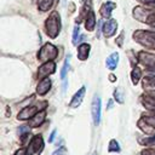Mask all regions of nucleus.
Here are the masks:
<instances>
[{"instance_id": "33", "label": "nucleus", "mask_w": 155, "mask_h": 155, "mask_svg": "<svg viewBox=\"0 0 155 155\" xmlns=\"http://www.w3.org/2000/svg\"><path fill=\"white\" fill-rule=\"evenodd\" d=\"M54 136H56V130H53V131L51 132V136H50V138H48V142H50V143H51V142H53Z\"/></svg>"}, {"instance_id": "17", "label": "nucleus", "mask_w": 155, "mask_h": 155, "mask_svg": "<svg viewBox=\"0 0 155 155\" xmlns=\"http://www.w3.org/2000/svg\"><path fill=\"white\" fill-rule=\"evenodd\" d=\"M143 87L148 91H155V74L149 73L143 78Z\"/></svg>"}, {"instance_id": "1", "label": "nucleus", "mask_w": 155, "mask_h": 155, "mask_svg": "<svg viewBox=\"0 0 155 155\" xmlns=\"http://www.w3.org/2000/svg\"><path fill=\"white\" fill-rule=\"evenodd\" d=\"M45 30L51 39H54L58 36L61 31V16L57 11L51 12V15L45 21Z\"/></svg>"}, {"instance_id": "10", "label": "nucleus", "mask_w": 155, "mask_h": 155, "mask_svg": "<svg viewBox=\"0 0 155 155\" xmlns=\"http://www.w3.org/2000/svg\"><path fill=\"white\" fill-rule=\"evenodd\" d=\"M142 104L150 111H155V91H147L142 98Z\"/></svg>"}, {"instance_id": "19", "label": "nucleus", "mask_w": 155, "mask_h": 155, "mask_svg": "<svg viewBox=\"0 0 155 155\" xmlns=\"http://www.w3.org/2000/svg\"><path fill=\"white\" fill-rule=\"evenodd\" d=\"M90 48H91V46L86 42L79 45V47H78V58L80 61H86L87 57H88V53H90Z\"/></svg>"}, {"instance_id": "18", "label": "nucleus", "mask_w": 155, "mask_h": 155, "mask_svg": "<svg viewBox=\"0 0 155 155\" xmlns=\"http://www.w3.org/2000/svg\"><path fill=\"white\" fill-rule=\"evenodd\" d=\"M69 63H70V54H68L65 57L62 70H61V79L63 81V91H65V88H67V71L69 70Z\"/></svg>"}, {"instance_id": "2", "label": "nucleus", "mask_w": 155, "mask_h": 155, "mask_svg": "<svg viewBox=\"0 0 155 155\" xmlns=\"http://www.w3.org/2000/svg\"><path fill=\"white\" fill-rule=\"evenodd\" d=\"M133 40L145 48L155 50V33L149 30H136L133 33Z\"/></svg>"}, {"instance_id": "13", "label": "nucleus", "mask_w": 155, "mask_h": 155, "mask_svg": "<svg viewBox=\"0 0 155 155\" xmlns=\"http://www.w3.org/2000/svg\"><path fill=\"white\" fill-rule=\"evenodd\" d=\"M85 92H86V87L81 86V88L78 90V92L73 96V98H71V101L69 103V107L70 108H78L81 104V102H82V99L85 97Z\"/></svg>"}, {"instance_id": "21", "label": "nucleus", "mask_w": 155, "mask_h": 155, "mask_svg": "<svg viewBox=\"0 0 155 155\" xmlns=\"http://www.w3.org/2000/svg\"><path fill=\"white\" fill-rule=\"evenodd\" d=\"M94 25H96V17H94L93 11H91V12L86 16V19H85V28H86V30L92 31V30L94 29Z\"/></svg>"}, {"instance_id": "5", "label": "nucleus", "mask_w": 155, "mask_h": 155, "mask_svg": "<svg viewBox=\"0 0 155 155\" xmlns=\"http://www.w3.org/2000/svg\"><path fill=\"white\" fill-rule=\"evenodd\" d=\"M138 127L147 134H151L155 131V114H144L138 120Z\"/></svg>"}, {"instance_id": "22", "label": "nucleus", "mask_w": 155, "mask_h": 155, "mask_svg": "<svg viewBox=\"0 0 155 155\" xmlns=\"http://www.w3.org/2000/svg\"><path fill=\"white\" fill-rule=\"evenodd\" d=\"M140 78H142V70H140V68L134 67V68L132 69V71H131V80H132V84H133V85H137V84L139 82Z\"/></svg>"}, {"instance_id": "14", "label": "nucleus", "mask_w": 155, "mask_h": 155, "mask_svg": "<svg viewBox=\"0 0 155 155\" xmlns=\"http://www.w3.org/2000/svg\"><path fill=\"white\" fill-rule=\"evenodd\" d=\"M50 88H51V80L48 78H44L39 81L36 86V93L39 96H44L50 91Z\"/></svg>"}, {"instance_id": "26", "label": "nucleus", "mask_w": 155, "mask_h": 155, "mask_svg": "<svg viewBox=\"0 0 155 155\" xmlns=\"http://www.w3.org/2000/svg\"><path fill=\"white\" fill-rule=\"evenodd\" d=\"M114 99L117 102V103H124V96H122V91L120 88H116L114 91Z\"/></svg>"}, {"instance_id": "32", "label": "nucleus", "mask_w": 155, "mask_h": 155, "mask_svg": "<svg viewBox=\"0 0 155 155\" xmlns=\"http://www.w3.org/2000/svg\"><path fill=\"white\" fill-rule=\"evenodd\" d=\"M122 39H124V33H121V34H120V36L116 39V42H117V45H119V46H122Z\"/></svg>"}, {"instance_id": "8", "label": "nucleus", "mask_w": 155, "mask_h": 155, "mask_svg": "<svg viewBox=\"0 0 155 155\" xmlns=\"http://www.w3.org/2000/svg\"><path fill=\"white\" fill-rule=\"evenodd\" d=\"M91 113H92L93 124L96 126H98L99 125V121H101V98L98 96H94V98L92 101Z\"/></svg>"}, {"instance_id": "20", "label": "nucleus", "mask_w": 155, "mask_h": 155, "mask_svg": "<svg viewBox=\"0 0 155 155\" xmlns=\"http://www.w3.org/2000/svg\"><path fill=\"white\" fill-rule=\"evenodd\" d=\"M117 63H119V53H117V52L111 53V54H110V56L107 58V61H105L107 68H108V69H110V70L116 69Z\"/></svg>"}, {"instance_id": "9", "label": "nucleus", "mask_w": 155, "mask_h": 155, "mask_svg": "<svg viewBox=\"0 0 155 155\" xmlns=\"http://www.w3.org/2000/svg\"><path fill=\"white\" fill-rule=\"evenodd\" d=\"M44 149V139L40 134H36L31 138L30 143H29V154L34 153V154H40Z\"/></svg>"}, {"instance_id": "24", "label": "nucleus", "mask_w": 155, "mask_h": 155, "mask_svg": "<svg viewBox=\"0 0 155 155\" xmlns=\"http://www.w3.org/2000/svg\"><path fill=\"white\" fill-rule=\"evenodd\" d=\"M138 143H139L140 145H155V136L144 137V138H138Z\"/></svg>"}, {"instance_id": "7", "label": "nucleus", "mask_w": 155, "mask_h": 155, "mask_svg": "<svg viewBox=\"0 0 155 155\" xmlns=\"http://www.w3.org/2000/svg\"><path fill=\"white\" fill-rule=\"evenodd\" d=\"M138 61L140 64H143L148 69H155V53L140 51L138 53Z\"/></svg>"}, {"instance_id": "25", "label": "nucleus", "mask_w": 155, "mask_h": 155, "mask_svg": "<svg viewBox=\"0 0 155 155\" xmlns=\"http://www.w3.org/2000/svg\"><path fill=\"white\" fill-rule=\"evenodd\" d=\"M108 150H109V153H119L120 151V145H119V143H117L116 139H111L109 142Z\"/></svg>"}, {"instance_id": "29", "label": "nucleus", "mask_w": 155, "mask_h": 155, "mask_svg": "<svg viewBox=\"0 0 155 155\" xmlns=\"http://www.w3.org/2000/svg\"><path fill=\"white\" fill-rule=\"evenodd\" d=\"M140 155H155V148H148V149H144Z\"/></svg>"}, {"instance_id": "23", "label": "nucleus", "mask_w": 155, "mask_h": 155, "mask_svg": "<svg viewBox=\"0 0 155 155\" xmlns=\"http://www.w3.org/2000/svg\"><path fill=\"white\" fill-rule=\"evenodd\" d=\"M54 4V0H40L39 1V5H38V8L42 12L45 11H48Z\"/></svg>"}, {"instance_id": "12", "label": "nucleus", "mask_w": 155, "mask_h": 155, "mask_svg": "<svg viewBox=\"0 0 155 155\" xmlns=\"http://www.w3.org/2000/svg\"><path fill=\"white\" fill-rule=\"evenodd\" d=\"M102 29H103V34H104L105 38L113 36V35L115 34L116 29H117V22H116V19H113V18L108 19V21L103 24V28H102Z\"/></svg>"}, {"instance_id": "34", "label": "nucleus", "mask_w": 155, "mask_h": 155, "mask_svg": "<svg viewBox=\"0 0 155 155\" xmlns=\"http://www.w3.org/2000/svg\"><path fill=\"white\" fill-rule=\"evenodd\" d=\"M149 25H151V27L155 28V15L151 17V19H150V22H149Z\"/></svg>"}, {"instance_id": "3", "label": "nucleus", "mask_w": 155, "mask_h": 155, "mask_svg": "<svg viewBox=\"0 0 155 155\" xmlns=\"http://www.w3.org/2000/svg\"><path fill=\"white\" fill-rule=\"evenodd\" d=\"M57 56H58V50H57V47H56L54 45L50 44V42L45 44V45L40 48V51L38 52V59H39L40 62H44V63L53 61L54 58H57Z\"/></svg>"}, {"instance_id": "27", "label": "nucleus", "mask_w": 155, "mask_h": 155, "mask_svg": "<svg viewBox=\"0 0 155 155\" xmlns=\"http://www.w3.org/2000/svg\"><path fill=\"white\" fill-rule=\"evenodd\" d=\"M79 33H80V28H79V25H75V28H74V31H73V44L74 45H76L78 44V38H79Z\"/></svg>"}, {"instance_id": "4", "label": "nucleus", "mask_w": 155, "mask_h": 155, "mask_svg": "<svg viewBox=\"0 0 155 155\" xmlns=\"http://www.w3.org/2000/svg\"><path fill=\"white\" fill-rule=\"evenodd\" d=\"M47 105V102H40L35 105H29V107H25L24 109H22L19 113H18V120H30L33 116H35L38 113L45 110Z\"/></svg>"}, {"instance_id": "6", "label": "nucleus", "mask_w": 155, "mask_h": 155, "mask_svg": "<svg viewBox=\"0 0 155 155\" xmlns=\"http://www.w3.org/2000/svg\"><path fill=\"white\" fill-rule=\"evenodd\" d=\"M155 15V10L154 8H149V7H143V6H137L133 8V17L143 23L149 24L151 17Z\"/></svg>"}, {"instance_id": "15", "label": "nucleus", "mask_w": 155, "mask_h": 155, "mask_svg": "<svg viewBox=\"0 0 155 155\" xmlns=\"http://www.w3.org/2000/svg\"><path fill=\"white\" fill-rule=\"evenodd\" d=\"M115 7H116V4L111 2V1H107V2H104V4L101 6V8H99V13H101L102 17H104V18H109V17L111 16V11H113Z\"/></svg>"}, {"instance_id": "11", "label": "nucleus", "mask_w": 155, "mask_h": 155, "mask_svg": "<svg viewBox=\"0 0 155 155\" xmlns=\"http://www.w3.org/2000/svg\"><path fill=\"white\" fill-rule=\"evenodd\" d=\"M56 71V64L54 62H46L44 64H41L39 67V70H38V78L39 79H44L46 76H48L50 74H53Z\"/></svg>"}, {"instance_id": "31", "label": "nucleus", "mask_w": 155, "mask_h": 155, "mask_svg": "<svg viewBox=\"0 0 155 155\" xmlns=\"http://www.w3.org/2000/svg\"><path fill=\"white\" fill-rule=\"evenodd\" d=\"M138 1L144 4V5H153V4H155V0H138Z\"/></svg>"}, {"instance_id": "16", "label": "nucleus", "mask_w": 155, "mask_h": 155, "mask_svg": "<svg viewBox=\"0 0 155 155\" xmlns=\"http://www.w3.org/2000/svg\"><path fill=\"white\" fill-rule=\"evenodd\" d=\"M45 117H46V111L42 110L40 113H38L35 116H33L29 122H28V126L29 127H39L44 121H45Z\"/></svg>"}, {"instance_id": "36", "label": "nucleus", "mask_w": 155, "mask_h": 155, "mask_svg": "<svg viewBox=\"0 0 155 155\" xmlns=\"http://www.w3.org/2000/svg\"><path fill=\"white\" fill-rule=\"evenodd\" d=\"M92 155H98V154H97V151H94V153H93Z\"/></svg>"}, {"instance_id": "30", "label": "nucleus", "mask_w": 155, "mask_h": 155, "mask_svg": "<svg viewBox=\"0 0 155 155\" xmlns=\"http://www.w3.org/2000/svg\"><path fill=\"white\" fill-rule=\"evenodd\" d=\"M15 155H28V151H27V149L22 148V149H19V150H17V151L15 153Z\"/></svg>"}, {"instance_id": "35", "label": "nucleus", "mask_w": 155, "mask_h": 155, "mask_svg": "<svg viewBox=\"0 0 155 155\" xmlns=\"http://www.w3.org/2000/svg\"><path fill=\"white\" fill-rule=\"evenodd\" d=\"M109 80H110V81H115V75H113V74H111V75L109 76Z\"/></svg>"}, {"instance_id": "28", "label": "nucleus", "mask_w": 155, "mask_h": 155, "mask_svg": "<svg viewBox=\"0 0 155 155\" xmlns=\"http://www.w3.org/2000/svg\"><path fill=\"white\" fill-rule=\"evenodd\" d=\"M52 155H68V151H67V149L64 147H61L57 150H54L52 153Z\"/></svg>"}]
</instances>
